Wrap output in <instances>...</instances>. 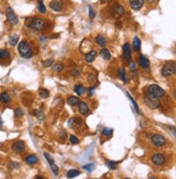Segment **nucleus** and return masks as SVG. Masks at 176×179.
Wrapping results in <instances>:
<instances>
[{
	"label": "nucleus",
	"mask_w": 176,
	"mask_h": 179,
	"mask_svg": "<svg viewBox=\"0 0 176 179\" xmlns=\"http://www.w3.org/2000/svg\"><path fill=\"white\" fill-rule=\"evenodd\" d=\"M60 136H61V138H63V139H65V138H66V131H65L64 129L60 130Z\"/></svg>",
	"instance_id": "nucleus-45"
},
{
	"label": "nucleus",
	"mask_w": 176,
	"mask_h": 179,
	"mask_svg": "<svg viewBox=\"0 0 176 179\" xmlns=\"http://www.w3.org/2000/svg\"><path fill=\"white\" fill-rule=\"evenodd\" d=\"M144 100H145V103L148 105L150 109H158L160 106V102L157 98H153L152 96H150L148 92L144 95Z\"/></svg>",
	"instance_id": "nucleus-5"
},
{
	"label": "nucleus",
	"mask_w": 176,
	"mask_h": 179,
	"mask_svg": "<svg viewBox=\"0 0 176 179\" xmlns=\"http://www.w3.org/2000/svg\"><path fill=\"white\" fill-rule=\"evenodd\" d=\"M96 56H97L96 51H95V50H90L89 52L85 54V61L90 63V62H93L94 60L96 59Z\"/></svg>",
	"instance_id": "nucleus-17"
},
{
	"label": "nucleus",
	"mask_w": 176,
	"mask_h": 179,
	"mask_svg": "<svg viewBox=\"0 0 176 179\" xmlns=\"http://www.w3.org/2000/svg\"><path fill=\"white\" fill-rule=\"evenodd\" d=\"M0 102L2 103H10L11 102V97L8 92L3 91V92L0 93Z\"/></svg>",
	"instance_id": "nucleus-18"
},
{
	"label": "nucleus",
	"mask_w": 176,
	"mask_h": 179,
	"mask_svg": "<svg viewBox=\"0 0 176 179\" xmlns=\"http://www.w3.org/2000/svg\"><path fill=\"white\" fill-rule=\"evenodd\" d=\"M8 167L10 169H18V168H20V163H18V162H10Z\"/></svg>",
	"instance_id": "nucleus-35"
},
{
	"label": "nucleus",
	"mask_w": 176,
	"mask_h": 179,
	"mask_svg": "<svg viewBox=\"0 0 176 179\" xmlns=\"http://www.w3.org/2000/svg\"><path fill=\"white\" fill-rule=\"evenodd\" d=\"M2 125V120H1V117H0V126Z\"/></svg>",
	"instance_id": "nucleus-47"
},
{
	"label": "nucleus",
	"mask_w": 176,
	"mask_h": 179,
	"mask_svg": "<svg viewBox=\"0 0 176 179\" xmlns=\"http://www.w3.org/2000/svg\"><path fill=\"white\" fill-rule=\"evenodd\" d=\"M88 10H89V16L90 19H95V16H96V12H95V10L91 8V7H89L88 8Z\"/></svg>",
	"instance_id": "nucleus-43"
},
{
	"label": "nucleus",
	"mask_w": 176,
	"mask_h": 179,
	"mask_svg": "<svg viewBox=\"0 0 176 179\" xmlns=\"http://www.w3.org/2000/svg\"><path fill=\"white\" fill-rule=\"evenodd\" d=\"M94 93H95V87H94V88H90V89H89V91H88V96H89V97L94 96Z\"/></svg>",
	"instance_id": "nucleus-46"
},
{
	"label": "nucleus",
	"mask_w": 176,
	"mask_h": 179,
	"mask_svg": "<svg viewBox=\"0 0 176 179\" xmlns=\"http://www.w3.org/2000/svg\"><path fill=\"white\" fill-rule=\"evenodd\" d=\"M25 26L33 31H43L46 26V22L40 18H28L25 21Z\"/></svg>",
	"instance_id": "nucleus-1"
},
{
	"label": "nucleus",
	"mask_w": 176,
	"mask_h": 179,
	"mask_svg": "<svg viewBox=\"0 0 176 179\" xmlns=\"http://www.w3.org/2000/svg\"><path fill=\"white\" fill-rule=\"evenodd\" d=\"M123 56L126 61H130L132 58V49H130V45L128 43H124L123 46Z\"/></svg>",
	"instance_id": "nucleus-9"
},
{
	"label": "nucleus",
	"mask_w": 176,
	"mask_h": 179,
	"mask_svg": "<svg viewBox=\"0 0 176 179\" xmlns=\"http://www.w3.org/2000/svg\"><path fill=\"white\" fill-rule=\"evenodd\" d=\"M139 65L141 66V67L144 68H147L149 67V65H150V62H149V60L147 59V56H145L144 54H141V56H139Z\"/></svg>",
	"instance_id": "nucleus-16"
},
{
	"label": "nucleus",
	"mask_w": 176,
	"mask_h": 179,
	"mask_svg": "<svg viewBox=\"0 0 176 179\" xmlns=\"http://www.w3.org/2000/svg\"><path fill=\"white\" fill-rule=\"evenodd\" d=\"M38 162V158L35 154H29L25 158V163L28 165H34Z\"/></svg>",
	"instance_id": "nucleus-14"
},
{
	"label": "nucleus",
	"mask_w": 176,
	"mask_h": 179,
	"mask_svg": "<svg viewBox=\"0 0 176 179\" xmlns=\"http://www.w3.org/2000/svg\"><path fill=\"white\" fill-rule=\"evenodd\" d=\"M151 161L155 165L161 166V165H163V164L165 163V156H164L162 153H157V154H155L151 158Z\"/></svg>",
	"instance_id": "nucleus-8"
},
{
	"label": "nucleus",
	"mask_w": 176,
	"mask_h": 179,
	"mask_svg": "<svg viewBox=\"0 0 176 179\" xmlns=\"http://www.w3.org/2000/svg\"><path fill=\"white\" fill-rule=\"evenodd\" d=\"M23 115H24L23 110H22L21 108H16L15 111H14V116H15L16 118H20V117H22Z\"/></svg>",
	"instance_id": "nucleus-33"
},
{
	"label": "nucleus",
	"mask_w": 176,
	"mask_h": 179,
	"mask_svg": "<svg viewBox=\"0 0 176 179\" xmlns=\"http://www.w3.org/2000/svg\"><path fill=\"white\" fill-rule=\"evenodd\" d=\"M126 96H127V97H128V99H130V102H132V104H133V105H134V108L136 109V112H137V113H140V110H139V108H138V105H137V103H136V102H135V100H134V99H133V97L130 96V93H128V92H127V93H126Z\"/></svg>",
	"instance_id": "nucleus-31"
},
{
	"label": "nucleus",
	"mask_w": 176,
	"mask_h": 179,
	"mask_svg": "<svg viewBox=\"0 0 176 179\" xmlns=\"http://www.w3.org/2000/svg\"><path fill=\"white\" fill-rule=\"evenodd\" d=\"M33 115H35V116H37V118L39 120H43V118H45V114H43V112L39 111V110H35L34 112H33Z\"/></svg>",
	"instance_id": "nucleus-30"
},
{
	"label": "nucleus",
	"mask_w": 176,
	"mask_h": 179,
	"mask_svg": "<svg viewBox=\"0 0 176 179\" xmlns=\"http://www.w3.org/2000/svg\"><path fill=\"white\" fill-rule=\"evenodd\" d=\"M25 149V143L23 141H16L12 145V150L16 153H22Z\"/></svg>",
	"instance_id": "nucleus-12"
},
{
	"label": "nucleus",
	"mask_w": 176,
	"mask_h": 179,
	"mask_svg": "<svg viewBox=\"0 0 176 179\" xmlns=\"http://www.w3.org/2000/svg\"><path fill=\"white\" fill-rule=\"evenodd\" d=\"M100 56H101L102 59L105 60V61L111 59V53H110V51H109L108 49H105V48H103V49L100 51Z\"/></svg>",
	"instance_id": "nucleus-20"
},
{
	"label": "nucleus",
	"mask_w": 176,
	"mask_h": 179,
	"mask_svg": "<svg viewBox=\"0 0 176 179\" xmlns=\"http://www.w3.org/2000/svg\"><path fill=\"white\" fill-rule=\"evenodd\" d=\"M113 12H114V14L115 15H123L124 14V12H125V11H124V8L122 6H121V4H115L114 7H113Z\"/></svg>",
	"instance_id": "nucleus-19"
},
{
	"label": "nucleus",
	"mask_w": 176,
	"mask_h": 179,
	"mask_svg": "<svg viewBox=\"0 0 176 179\" xmlns=\"http://www.w3.org/2000/svg\"><path fill=\"white\" fill-rule=\"evenodd\" d=\"M63 67H64V66H63L62 63H57V64H54L52 66V70L54 72H61L62 70H63Z\"/></svg>",
	"instance_id": "nucleus-34"
},
{
	"label": "nucleus",
	"mask_w": 176,
	"mask_h": 179,
	"mask_svg": "<svg viewBox=\"0 0 176 179\" xmlns=\"http://www.w3.org/2000/svg\"><path fill=\"white\" fill-rule=\"evenodd\" d=\"M39 96L40 98H43V99H46L49 97V90L45 89V88H40L39 89Z\"/></svg>",
	"instance_id": "nucleus-27"
},
{
	"label": "nucleus",
	"mask_w": 176,
	"mask_h": 179,
	"mask_svg": "<svg viewBox=\"0 0 176 179\" xmlns=\"http://www.w3.org/2000/svg\"><path fill=\"white\" fill-rule=\"evenodd\" d=\"M19 39H20L19 35L13 34L9 37V43L11 45V46H15L16 43H18V41H19Z\"/></svg>",
	"instance_id": "nucleus-23"
},
{
	"label": "nucleus",
	"mask_w": 176,
	"mask_h": 179,
	"mask_svg": "<svg viewBox=\"0 0 176 179\" xmlns=\"http://www.w3.org/2000/svg\"><path fill=\"white\" fill-rule=\"evenodd\" d=\"M43 155H45V158H46V160L48 161V162H49V164L50 165H52V164H54L56 163V162H54V160H53L52 158V156H51V155L49 154V153H43Z\"/></svg>",
	"instance_id": "nucleus-38"
},
{
	"label": "nucleus",
	"mask_w": 176,
	"mask_h": 179,
	"mask_svg": "<svg viewBox=\"0 0 176 179\" xmlns=\"http://www.w3.org/2000/svg\"><path fill=\"white\" fill-rule=\"evenodd\" d=\"M6 15H7V20L11 23V24L13 25H16L18 23H19V18H18V15L15 14V12L12 10V8H10V7H8L6 10Z\"/></svg>",
	"instance_id": "nucleus-6"
},
{
	"label": "nucleus",
	"mask_w": 176,
	"mask_h": 179,
	"mask_svg": "<svg viewBox=\"0 0 176 179\" xmlns=\"http://www.w3.org/2000/svg\"><path fill=\"white\" fill-rule=\"evenodd\" d=\"M37 9H38V11H39L40 13H46V7H45V4L43 3V1L38 2Z\"/></svg>",
	"instance_id": "nucleus-36"
},
{
	"label": "nucleus",
	"mask_w": 176,
	"mask_h": 179,
	"mask_svg": "<svg viewBox=\"0 0 176 179\" xmlns=\"http://www.w3.org/2000/svg\"><path fill=\"white\" fill-rule=\"evenodd\" d=\"M10 59V52L6 49H0V60Z\"/></svg>",
	"instance_id": "nucleus-25"
},
{
	"label": "nucleus",
	"mask_w": 176,
	"mask_h": 179,
	"mask_svg": "<svg viewBox=\"0 0 176 179\" xmlns=\"http://www.w3.org/2000/svg\"><path fill=\"white\" fill-rule=\"evenodd\" d=\"M175 71H176L175 62H169V63H166V64L162 67L161 74H162L163 77H170L171 75L175 74Z\"/></svg>",
	"instance_id": "nucleus-4"
},
{
	"label": "nucleus",
	"mask_w": 176,
	"mask_h": 179,
	"mask_svg": "<svg viewBox=\"0 0 176 179\" xmlns=\"http://www.w3.org/2000/svg\"><path fill=\"white\" fill-rule=\"evenodd\" d=\"M74 91L77 93L78 96H84V93L86 92V89H85V87L82 86V85H76L74 87Z\"/></svg>",
	"instance_id": "nucleus-22"
},
{
	"label": "nucleus",
	"mask_w": 176,
	"mask_h": 179,
	"mask_svg": "<svg viewBox=\"0 0 176 179\" xmlns=\"http://www.w3.org/2000/svg\"><path fill=\"white\" fill-rule=\"evenodd\" d=\"M105 164H107V166H108L110 169H116L117 162H115V161H105Z\"/></svg>",
	"instance_id": "nucleus-28"
},
{
	"label": "nucleus",
	"mask_w": 176,
	"mask_h": 179,
	"mask_svg": "<svg viewBox=\"0 0 176 179\" xmlns=\"http://www.w3.org/2000/svg\"><path fill=\"white\" fill-rule=\"evenodd\" d=\"M53 63V60L52 59H48L46 61L43 62V67H49L50 65H52Z\"/></svg>",
	"instance_id": "nucleus-42"
},
{
	"label": "nucleus",
	"mask_w": 176,
	"mask_h": 179,
	"mask_svg": "<svg viewBox=\"0 0 176 179\" xmlns=\"http://www.w3.org/2000/svg\"><path fill=\"white\" fill-rule=\"evenodd\" d=\"M18 50H19V53L21 54V56H23L25 59H29V58L33 56L32 47L29 46V43H28L26 40H22L21 43H19Z\"/></svg>",
	"instance_id": "nucleus-2"
},
{
	"label": "nucleus",
	"mask_w": 176,
	"mask_h": 179,
	"mask_svg": "<svg viewBox=\"0 0 176 179\" xmlns=\"http://www.w3.org/2000/svg\"><path fill=\"white\" fill-rule=\"evenodd\" d=\"M94 168H95V164L94 163H89V164H87V165H84L83 166V169L87 170V172H91Z\"/></svg>",
	"instance_id": "nucleus-37"
},
{
	"label": "nucleus",
	"mask_w": 176,
	"mask_h": 179,
	"mask_svg": "<svg viewBox=\"0 0 176 179\" xmlns=\"http://www.w3.org/2000/svg\"><path fill=\"white\" fill-rule=\"evenodd\" d=\"M147 92L150 95V96H152L153 98H157V99H159V98H161V97L164 96V90L161 88L160 86H158V85H155V84H152V85H149V87L147 88Z\"/></svg>",
	"instance_id": "nucleus-3"
},
{
	"label": "nucleus",
	"mask_w": 176,
	"mask_h": 179,
	"mask_svg": "<svg viewBox=\"0 0 176 179\" xmlns=\"http://www.w3.org/2000/svg\"><path fill=\"white\" fill-rule=\"evenodd\" d=\"M112 133H113V129H112V128H109V127H107V128H105V129L102 130L101 134L103 135V136H110Z\"/></svg>",
	"instance_id": "nucleus-39"
},
{
	"label": "nucleus",
	"mask_w": 176,
	"mask_h": 179,
	"mask_svg": "<svg viewBox=\"0 0 176 179\" xmlns=\"http://www.w3.org/2000/svg\"><path fill=\"white\" fill-rule=\"evenodd\" d=\"M70 141H71L72 145H77L78 142H80V140H78V138L76 136L72 135V136H70Z\"/></svg>",
	"instance_id": "nucleus-40"
},
{
	"label": "nucleus",
	"mask_w": 176,
	"mask_h": 179,
	"mask_svg": "<svg viewBox=\"0 0 176 179\" xmlns=\"http://www.w3.org/2000/svg\"><path fill=\"white\" fill-rule=\"evenodd\" d=\"M68 103L71 106H75V105H77L80 103V99H78L77 97H70L68 99Z\"/></svg>",
	"instance_id": "nucleus-26"
},
{
	"label": "nucleus",
	"mask_w": 176,
	"mask_h": 179,
	"mask_svg": "<svg viewBox=\"0 0 176 179\" xmlns=\"http://www.w3.org/2000/svg\"><path fill=\"white\" fill-rule=\"evenodd\" d=\"M68 125L71 127L72 129H77V128L80 127V125H82V120H80V117H73L68 120Z\"/></svg>",
	"instance_id": "nucleus-10"
},
{
	"label": "nucleus",
	"mask_w": 176,
	"mask_h": 179,
	"mask_svg": "<svg viewBox=\"0 0 176 179\" xmlns=\"http://www.w3.org/2000/svg\"><path fill=\"white\" fill-rule=\"evenodd\" d=\"M119 77L121 78V80H123L124 83L126 81V74H125V70L123 67H121L119 71Z\"/></svg>",
	"instance_id": "nucleus-32"
},
{
	"label": "nucleus",
	"mask_w": 176,
	"mask_h": 179,
	"mask_svg": "<svg viewBox=\"0 0 176 179\" xmlns=\"http://www.w3.org/2000/svg\"><path fill=\"white\" fill-rule=\"evenodd\" d=\"M130 71H132V72L136 71V64H135L133 61L130 62Z\"/></svg>",
	"instance_id": "nucleus-44"
},
{
	"label": "nucleus",
	"mask_w": 176,
	"mask_h": 179,
	"mask_svg": "<svg viewBox=\"0 0 176 179\" xmlns=\"http://www.w3.org/2000/svg\"><path fill=\"white\" fill-rule=\"evenodd\" d=\"M140 47H141V41L139 39L138 37H134V40H133V48L135 51H139L140 50Z\"/></svg>",
	"instance_id": "nucleus-21"
},
{
	"label": "nucleus",
	"mask_w": 176,
	"mask_h": 179,
	"mask_svg": "<svg viewBox=\"0 0 176 179\" xmlns=\"http://www.w3.org/2000/svg\"><path fill=\"white\" fill-rule=\"evenodd\" d=\"M78 111L82 115H87L89 114V108H88V105H87L86 102L84 101H80L78 103Z\"/></svg>",
	"instance_id": "nucleus-13"
},
{
	"label": "nucleus",
	"mask_w": 176,
	"mask_h": 179,
	"mask_svg": "<svg viewBox=\"0 0 176 179\" xmlns=\"http://www.w3.org/2000/svg\"><path fill=\"white\" fill-rule=\"evenodd\" d=\"M130 3L134 10H140L144 4V0H130Z\"/></svg>",
	"instance_id": "nucleus-15"
},
{
	"label": "nucleus",
	"mask_w": 176,
	"mask_h": 179,
	"mask_svg": "<svg viewBox=\"0 0 176 179\" xmlns=\"http://www.w3.org/2000/svg\"><path fill=\"white\" fill-rule=\"evenodd\" d=\"M70 74H71V76H73V77H78V76H80V71H78L77 68H73V70L70 72Z\"/></svg>",
	"instance_id": "nucleus-41"
},
{
	"label": "nucleus",
	"mask_w": 176,
	"mask_h": 179,
	"mask_svg": "<svg viewBox=\"0 0 176 179\" xmlns=\"http://www.w3.org/2000/svg\"><path fill=\"white\" fill-rule=\"evenodd\" d=\"M151 142L152 145H155V147H162L166 143V139L162 135H155V136H152Z\"/></svg>",
	"instance_id": "nucleus-7"
},
{
	"label": "nucleus",
	"mask_w": 176,
	"mask_h": 179,
	"mask_svg": "<svg viewBox=\"0 0 176 179\" xmlns=\"http://www.w3.org/2000/svg\"><path fill=\"white\" fill-rule=\"evenodd\" d=\"M80 175V172L77 169H70L68 172V178H74V177L78 176Z\"/></svg>",
	"instance_id": "nucleus-29"
},
{
	"label": "nucleus",
	"mask_w": 176,
	"mask_h": 179,
	"mask_svg": "<svg viewBox=\"0 0 176 179\" xmlns=\"http://www.w3.org/2000/svg\"><path fill=\"white\" fill-rule=\"evenodd\" d=\"M96 43H97V45H99L100 47H105V45H107V39H105L103 36L99 35V36L96 37Z\"/></svg>",
	"instance_id": "nucleus-24"
},
{
	"label": "nucleus",
	"mask_w": 176,
	"mask_h": 179,
	"mask_svg": "<svg viewBox=\"0 0 176 179\" xmlns=\"http://www.w3.org/2000/svg\"><path fill=\"white\" fill-rule=\"evenodd\" d=\"M50 9L53 10L54 12H60L62 9V1L61 0H52L49 4Z\"/></svg>",
	"instance_id": "nucleus-11"
}]
</instances>
